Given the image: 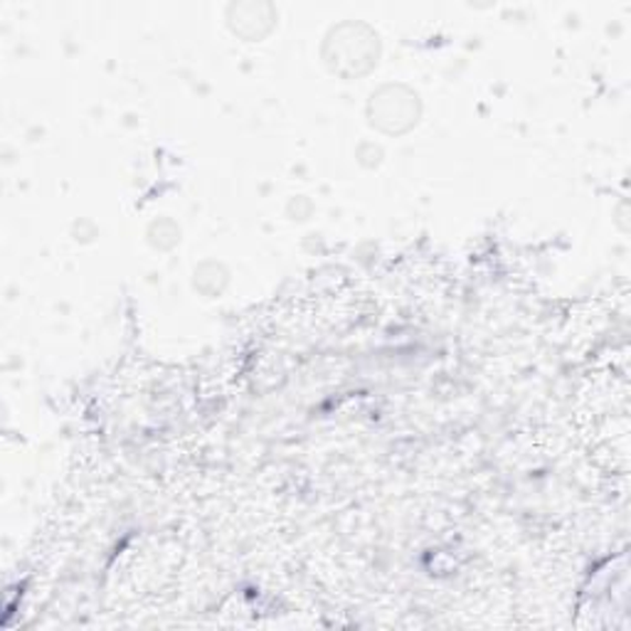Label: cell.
Here are the masks:
<instances>
[{
	"label": "cell",
	"instance_id": "1",
	"mask_svg": "<svg viewBox=\"0 0 631 631\" xmlns=\"http://www.w3.org/2000/svg\"><path fill=\"white\" fill-rule=\"evenodd\" d=\"M392 116H398V132H404L417 122V102L410 92L390 87L372 96V124L392 132Z\"/></svg>",
	"mask_w": 631,
	"mask_h": 631
}]
</instances>
